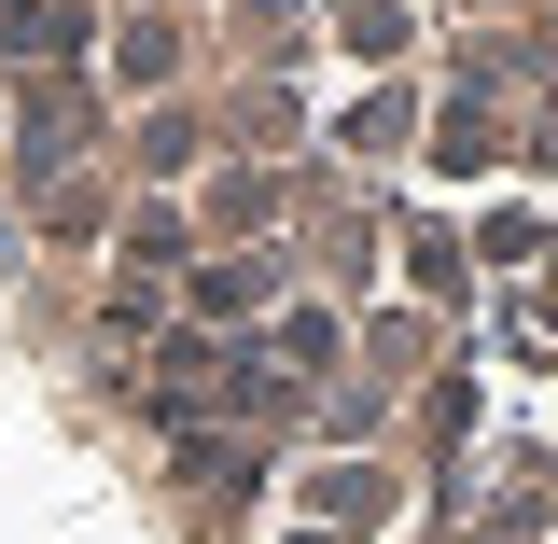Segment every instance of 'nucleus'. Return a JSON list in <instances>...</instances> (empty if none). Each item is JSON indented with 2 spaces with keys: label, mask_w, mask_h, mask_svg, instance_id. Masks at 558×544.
I'll use <instances>...</instances> for the list:
<instances>
[{
  "label": "nucleus",
  "mask_w": 558,
  "mask_h": 544,
  "mask_svg": "<svg viewBox=\"0 0 558 544\" xmlns=\"http://www.w3.org/2000/svg\"><path fill=\"white\" fill-rule=\"evenodd\" d=\"M0 182L196 544H558V0H0Z\"/></svg>",
  "instance_id": "f257e3e1"
}]
</instances>
